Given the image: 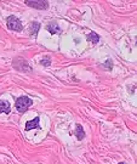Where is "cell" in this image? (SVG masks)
<instances>
[{"label":"cell","mask_w":137,"mask_h":164,"mask_svg":"<svg viewBox=\"0 0 137 164\" xmlns=\"http://www.w3.org/2000/svg\"><path fill=\"white\" fill-rule=\"evenodd\" d=\"M75 136H77L78 140H80V141L85 137V131H84V129H82V126L80 124H77V128H75Z\"/></svg>","instance_id":"cell-8"},{"label":"cell","mask_w":137,"mask_h":164,"mask_svg":"<svg viewBox=\"0 0 137 164\" xmlns=\"http://www.w3.org/2000/svg\"><path fill=\"white\" fill-rule=\"evenodd\" d=\"M39 28H40V25H39L38 22H32L30 26H29V29H28V33L35 38V37L38 35V30H39Z\"/></svg>","instance_id":"cell-5"},{"label":"cell","mask_w":137,"mask_h":164,"mask_svg":"<svg viewBox=\"0 0 137 164\" xmlns=\"http://www.w3.org/2000/svg\"><path fill=\"white\" fill-rule=\"evenodd\" d=\"M24 4L27 6H30L33 9H38V10H46V9H49V1H46V0H40V1H26Z\"/></svg>","instance_id":"cell-3"},{"label":"cell","mask_w":137,"mask_h":164,"mask_svg":"<svg viewBox=\"0 0 137 164\" xmlns=\"http://www.w3.org/2000/svg\"><path fill=\"white\" fill-rule=\"evenodd\" d=\"M46 29H47V32L50 33V34H56V33H60L61 32V28L58 27V25L56 23V22H51V23H49L47 26H46Z\"/></svg>","instance_id":"cell-6"},{"label":"cell","mask_w":137,"mask_h":164,"mask_svg":"<svg viewBox=\"0 0 137 164\" xmlns=\"http://www.w3.org/2000/svg\"><path fill=\"white\" fill-rule=\"evenodd\" d=\"M33 105V101L28 97V96H20L18 98H16V109L20 113H24L27 112V109Z\"/></svg>","instance_id":"cell-1"},{"label":"cell","mask_w":137,"mask_h":164,"mask_svg":"<svg viewBox=\"0 0 137 164\" xmlns=\"http://www.w3.org/2000/svg\"><path fill=\"white\" fill-rule=\"evenodd\" d=\"M6 26H7V28H10L11 30H14V32H21L23 29V26H22L21 21L16 16H14V15H11V16L7 17Z\"/></svg>","instance_id":"cell-2"},{"label":"cell","mask_w":137,"mask_h":164,"mask_svg":"<svg viewBox=\"0 0 137 164\" xmlns=\"http://www.w3.org/2000/svg\"><path fill=\"white\" fill-rule=\"evenodd\" d=\"M86 39H87V41H91L92 44H97L99 41V35L97 33H95V32H91V33L87 34Z\"/></svg>","instance_id":"cell-9"},{"label":"cell","mask_w":137,"mask_h":164,"mask_svg":"<svg viewBox=\"0 0 137 164\" xmlns=\"http://www.w3.org/2000/svg\"><path fill=\"white\" fill-rule=\"evenodd\" d=\"M39 122H40V119H39V117H35L33 121H29L27 122L26 124V130L29 131V130H32V129H37V128H40V125H39Z\"/></svg>","instance_id":"cell-4"},{"label":"cell","mask_w":137,"mask_h":164,"mask_svg":"<svg viewBox=\"0 0 137 164\" xmlns=\"http://www.w3.org/2000/svg\"><path fill=\"white\" fill-rule=\"evenodd\" d=\"M118 164H125V163H124V162H120V163H118Z\"/></svg>","instance_id":"cell-11"},{"label":"cell","mask_w":137,"mask_h":164,"mask_svg":"<svg viewBox=\"0 0 137 164\" xmlns=\"http://www.w3.org/2000/svg\"><path fill=\"white\" fill-rule=\"evenodd\" d=\"M10 112H11V108H10V103H9L7 101L0 100V113L9 114Z\"/></svg>","instance_id":"cell-7"},{"label":"cell","mask_w":137,"mask_h":164,"mask_svg":"<svg viewBox=\"0 0 137 164\" xmlns=\"http://www.w3.org/2000/svg\"><path fill=\"white\" fill-rule=\"evenodd\" d=\"M40 63L42 66H45V67H49L51 65V60H50V57H45L44 60H41Z\"/></svg>","instance_id":"cell-10"}]
</instances>
